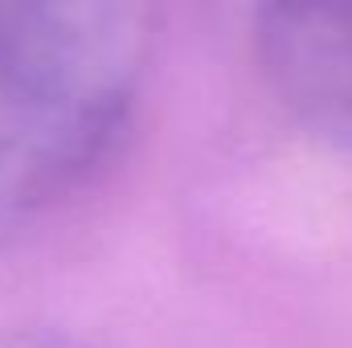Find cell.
Returning a JSON list of instances; mask_svg holds the SVG:
<instances>
[{"label": "cell", "instance_id": "obj_1", "mask_svg": "<svg viewBox=\"0 0 352 348\" xmlns=\"http://www.w3.org/2000/svg\"><path fill=\"white\" fill-rule=\"evenodd\" d=\"M148 12L0 0V234L82 188L127 131Z\"/></svg>", "mask_w": 352, "mask_h": 348}, {"label": "cell", "instance_id": "obj_2", "mask_svg": "<svg viewBox=\"0 0 352 348\" xmlns=\"http://www.w3.org/2000/svg\"><path fill=\"white\" fill-rule=\"evenodd\" d=\"M254 54L274 98L311 135L352 152V4H266Z\"/></svg>", "mask_w": 352, "mask_h": 348}, {"label": "cell", "instance_id": "obj_3", "mask_svg": "<svg viewBox=\"0 0 352 348\" xmlns=\"http://www.w3.org/2000/svg\"><path fill=\"white\" fill-rule=\"evenodd\" d=\"M0 348H87L62 332H41V328H8L0 332Z\"/></svg>", "mask_w": 352, "mask_h": 348}]
</instances>
